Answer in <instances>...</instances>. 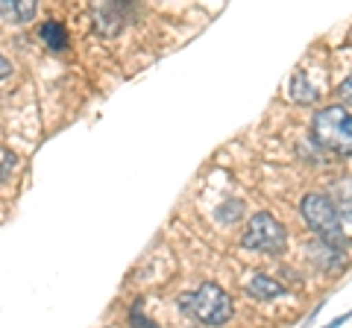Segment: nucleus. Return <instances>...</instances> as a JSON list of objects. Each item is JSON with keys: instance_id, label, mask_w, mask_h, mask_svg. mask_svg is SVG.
<instances>
[{"instance_id": "nucleus-1", "label": "nucleus", "mask_w": 352, "mask_h": 328, "mask_svg": "<svg viewBox=\"0 0 352 328\" xmlns=\"http://www.w3.org/2000/svg\"><path fill=\"white\" fill-rule=\"evenodd\" d=\"M300 211L305 217L308 229L323 240V244L329 249H335V253H340V249L346 246V235H344V220H340V214L335 209V202L329 200L326 194H308Z\"/></svg>"}, {"instance_id": "nucleus-2", "label": "nucleus", "mask_w": 352, "mask_h": 328, "mask_svg": "<svg viewBox=\"0 0 352 328\" xmlns=\"http://www.w3.org/2000/svg\"><path fill=\"white\" fill-rule=\"evenodd\" d=\"M179 305L185 314H191L203 325H223L232 320V296L217 284H203L191 293H182Z\"/></svg>"}, {"instance_id": "nucleus-3", "label": "nucleus", "mask_w": 352, "mask_h": 328, "mask_svg": "<svg viewBox=\"0 0 352 328\" xmlns=\"http://www.w3.org/2000/svg\"><path fill=\"white\" fill-rule=\"evenodd\" d=\"M314 138L326 150L352 156V112L344 106H326L314 115Z\"/></svg>"}, {"instance_id": "nucleus-4", "label": "nucleus", "mask_w": 352, "mask_h": 328, "mask_svg": "<svg viewBox=\"0 0 352 328\" xmlns=\"http://www.w3.org/2000/svg\"><path fill=\"white\" fill-rule=\"evenodd\" d=\"M241 244L247 249H256V253H282L285 244H288V232H285V226L273 214L258 211L247 220Z\"/></svg>"}, {"instance_id": "nucleus-5", "label": "nucleus", "mask_w": 352, "mask_h": 328, "mask_svg": "<svg viewBox=\"0 0 352 328\" xmlns=\"http://www.w3.org/2000/svg\"><path fill=\"white\" fill-rule=\"evenodd\" d=\"M94 27L103 36H118L120 27L126 24V3H97L91 9Z\"/></svg>"}, {"instance_id": "nucleus-6", "label": "nucleus", "mask_w": 352, "mask_h": 328, "mask_svg": "<svg viewBox=\"0 0 352 328\" xmlns=\"http://www.w3.org/2000/svg\"><path fill=\"white\" fill-rule=\"evenodd\" d=\"M36 12V0H0V18L12 21V24H30Z\"/></svg>"}, {"instance_id": "nucleus-7", "label": "nucleus", "mask_w": 352, "mask_h": 328, "mask_svg": "<svg viewBox=\"0 0 352 328\" xmlns=\"http://www.w3.org/2000/svg\"><path fill=\"white\" fill-rule=\"evenodd\" d=\"M247 293L250 296H256V299H276V296L285 293V288L270 276H252L247 281Z\"/></svg>"}, {"instance_id": "nucleus-8", "label": "nucleus", "mask_w": 352, "mask_h": 328, "mask_svg": "<svg viewBox=\"0 0 352 328\" xmlns=\"http://www.w3.org/2000/svg\"><path fill=\"white\" fill-rule=\"evenodd\" d=\"M38 36H41V41H44V45H47L53 53L68 50V32H65V27L56 24V21H44L41 30H38Z\"/></svg>"}, {"instance_id": "nucleus-9", "label": "nucleus", "mask_w": 352, "mask_h": 328, "mask_svg": "<svg viewBox=\"0 0 352 328\" xmlns=\"http://www.w3.org/2000/svg\"><path fill=\"white\" fill-rule=\"evenodd\" d=\"M291 100H296V103H314L317 100V89L314 85H308L302 71H296L291 76Z\"/></svg>"}, {"instance_id": "nucleus-10", "label": "nucleus", "mask_w": 352, "mask_h": 328, "mask_svg": "<svg viewBox=\"0 0 352 328\" xmlns=\"http://www.w3.org/2000/svg\"><path fill=\"white\" fill-rule=\"evenodd\" d=\"M335 209L340 220H352V179H344L335 188Z\"/></svg>"}, {"instance_id": "nucleus-11", "label": "nucleus", "mask_w": 352, "mask_h": 328, "mask_svg": "<svg viewBox=\"0 0 352 328\" xmlns=\"http://www.w3.org/2000/svg\"><path fill=\"white\" fill-rule=\"evenodd\" d=\"M132 325L135 328H156V323H150V320H144V316H141V308H132Z\"/></svg>"}, {"instance_id": "nucleus-12", "label": "nucleus", "mask_w": 352, "mask_h": 328, "mask_svg": "<svg viewBox=\"0 0 352 328\" xmlns=\"http://www.w3.org/2000/svg\"><path fill=\"white\" fill-rule=\"evenodd\" d=\"M340 97H344V100H349V103H352V73L346 76L344 82H340Z\"/></svg>"}, {"instance_id": "nucleus-13", "label": "nucleus", "mask_w": 352, "mask_h": 328, "mask_svg": "<svg viewBox=\"0 0 352 328\" xmlns=\"http://www.w3.org/2000/svg\"><path fill=\"white\" fill-rule=\"evenodd\" d=\"M9 73H12V62H9L6 56H0V82H3Z\"/></svg>"}]
</instances>
